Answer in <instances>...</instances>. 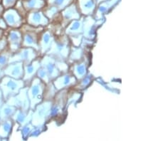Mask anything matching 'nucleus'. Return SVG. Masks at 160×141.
Instances as JSON below:
<instances>
[{
  "label": "nucleus",
  "mask_w": 160,
  "mask_h": 141,
  "mask_svg": "<svg viewBox=\"0 0 160 141\" xmlns=\"http://www.w3.org/2000/svg\"><path fill=\"white\" fill-rule=\"evenodd\" d=\"M25 86L26 84L22 79H15L7 76L0 79V89L4 101L17 94Z\"/></svg>",
  "instance_id": "1"
},
{
  "label": "nucleus",
  "mask_w": 160,
  "mask_h": 141,
  "mask_svg": "<svg viewBox=\"0 0 160 141\" xmlns=\"http://www.w3.org/2000/svg\"><path fill=\"white\" fill-rule=\"evenodd\" d=\"M45 83L36 76L27 86V95L30 102V108L35 107L42 102L45 91Z\"/></svg>",
  "instance_id": "2"
},
{
  "label": "nucleus",
  "mask_w": 160,
  "mask_h": 141,
  "mask_svg": "<svg viewBox=\"0 0 160 141\" xmlns=\"http://www.w3.org/2000/svg\"><path fill=\"white\" fill-rule=\"evenodd\" d=\"M37 51L33 48L22 47L16 52L12 53L9 58V63L22 62L24 63V65H26L37 58Z\"/></svg>",
  "instance_id": "3"
},
{
  "label": "nucleus",
  "mask_w": 160,
  "mask_h": 141,
  "mask_svg": "<svg viewBox=\"0 0 160 141\" xmlns=\"http://www.w3.org/2000/svg\"><path fill=\"white\" fill-rule=\"evenodd\" d=\"M11 106L16 107L17 109L24 110V111H28L30 108V102L29 99L28 98L27 95V86H25L15 96L11 97L7 99L6 101Z\"/></svg>",
  "instance_id": "4"
},
{
  "label": "nucleus",
  "mask_w": 160,
  "mask_h": 141,
  "mask_svg": "<svg viewBox=\"0 0 160 141\" xmlns=\"http://www.w3.org/2000/svg\"><path fill=\"white\" fill-rule=\"evenodd\" d=\"M8 42V49L13 53L22 48V32L17 29L10 30L6 37Z\"/></svg>",
  "instance_id": "5"
},
{
  "label": "nucleus",
  "mask_w": 160,
  "mask_h": 141,
  "mask_svg": "<svg viewBox=\"0 0 160 141\" xmlns=\"http://www.w3.org/2000/svg\"><path fill=\"white\" fill-rule=\"evenodd\" d=\"M41 67V61L36 58L30 63L24 65V76L22 80L24 81L26 86L31 83L33 78L37 76L38 69Z\"/></svg>",
  "instance_id": "6"
},
{
  "label": "nucleus",
  "mask_w": 160,
  "mask_h": 141,
  "mask_svg": "<svg viewBox=\"0 0 160 141\" xmlns=\"http://www.w3.org/2000/svg\"><path fill=\"white\" fill-rule=\"evenodd\" d=\"M2 71L4 76L15 79H22L24 76V63L22 62L9 63Z\"/></svg>",
  "instance_id": "7"
},
{
  "label": "nucleus",
  "mask_w": 160,
  "mask_h": 141,
  "mask_svg": "<svg viewBox=\"0 0 160 141\" xmlns=\"http://www.w3.org/2000/svg\"><path fill=\"white\" fill-rule=\"evenodd\" d=\"M22 32V47L32 48L36 51H39L38 34L35 31H24Z\"/></svg>",
  "instance_id": "8"
},
{
  "label": "nucleus",
  "mask_w": 160,
  "mask_h": 141,
  "mask_svg": "<svg viewBox=\"0 0 160 141\" xmlns=\"http://www.w3.org/2000/svg\"><path fill=\"white\" fill-rule=\"evenodd\" d=\"M41 61V68L44 71V72L47 75L49 81L51 79L55 78L59 75V71H58L56 65L54 63V61L49 57L45 56Z\"/></svg>",
  "instance_id": "9"
},
{
  "label": "nucleus",
  "mask_w": 160,
  "mask_h": 141,
  "mask_svg": "<svg viewBox=\"0 0 160 141\" xmlns=\"http://www.w3.org/2000/svg\"><path fill=\"white\" fill-rule=\"evenodd\" d=\"M53 37L49 32H45L38 38V47L39 51L42 53H44L50 49L52 47Z\"/></svg>",
  "instance_id": "10"
},
{
  "label": "nucleus",
  "mask_w": 160,
  "mask_h": 141,
  "mask_svg": "<svg viewBox=\"0 0 160 141\" xmlns=\"http://www.w3.org/2000/svg\"><path fill=\"white\" fill-rule=\"evenodd\" d=\"M33 114V110L29 109L28 111L17 109V111L13 115L12 119L13 121H16L21 125H24L27 123H29V120L32 119Z\"/></svg>",
  "instance_id": "11"
},
{
  "label": "nucleus",
  "mask_w": 160,
  "mask_h": 141,
  "mask_svg": "<svg viewBox=\"0 0 160 141\" xmlns=\"http://www.w3.org/2000/svg\"><path fill=\"white\" fill-rule=\"evenodd\" d=\"M17 14L14 12H10L4 15V21L7 26L13 29H17L22 25V19Z\"/></svg>",
  "instance_id": "12"
},
{
  "label": "nucleus",
  "mask_w": 160,
  "mask_h": 141,
  "mask_svg": "<svg viewBox=\"0 0 160 141\" xmlns=\"http://www.w3.org/2000/svg\"><path fill=\"white\" fill-rule=\"evenodd\" d=\"M16 107L11 106L6 102H4L0 109V120H4L12 118L13 115L17 111Z\"/></svg>",
  "instance_id": "13"
},
{
  "label": "nucleus",
  "mask_w": 160,
  "mask_h": 141,
  "mask_svg": "<svg viewBox=\"0 0 160 141\" xmlns=\"http://www.w3.org/2000/svg\"><path fill=\"white\" fill-rule=\"evenodd\" d=\"M68 42L66 40H62L61 42H58V43H54L53 45L52 53H56L60 54L61 58H66L68 54Z\"/></svg>",
  "instance_id": "14"
},
{
  "label": "nucleus",
  "mask_w": 160,
  "mask_h": 141,
  "mask_svg": "<svg viewBox=\"0 0 160 141\" xmlns=\"http://www.w3.org/2000/svg\"><path fill=\"white\" fill-rule=\"evenodd\" d=\"M75 81H76V79L73 76L67 74V75H64L58 78L54 82V84H55L56 88L61 89L74 83Z\"/></svg>",
  "instance_id": "15"
},
{
  "label": "nucleus",
  "mask_w": 160,
  "mask_h": 141,
  "mask_svg": "<svg viewBox=\"0 0 160 141\" xmlns=\"http://www.w3.org/2000/svg\"><path fill=\"white\" fill-rule=\"evenodd\" d=\"M13 126V120L12 118L0 120V138H7Z\"/></svg>",
  "instance_id": "16"
},
{
  "label": "nucleus",
  "mask_w": 160,
  "mask_h": 141,
  "mask_svg": "<svg viewBox=\"0 0 160 141\" xmlns=\"http://www.w3.org/2000/svg\"><path fill=\"white\" fill-rule=\"evenodd\" d=\"M12 53L9 49H7L0 53V70H3L9 63V58Z\"/></svg>",
  "instance_id": "17"
},
{
  "label": "nucleus",
  "mask_w": 160,
  "mask_h": 141,
  "mask_svg": "<svg viewBox=\"0 0 160 141\" xmlns=\"http://www.w3.org/2000/svg\"><path fill=\"white\" fill-rule=\"evenodd\" d=\"M74 75L77 78L81 79L86 76V66L84 63H78L74 66L73 68Z\"/></svg>",
  "instance_id": "18"
},
{
  "label": "nucleus",
  "mask_w": 160,
  "mask_h": 141,
  "mask_svg": "<svg viewBox=\"0 0 160 141\" xmlns=\"http://www.w3.org/2000/svg\"><path fill=\"white\" fill-rule=\"evenodd\" d=\"M28 23L29 25L33 26V27H37V26L45 24L46 22H45L44 20H43L41 15L38 14H33L29 17Z\"/></svg>",
  "instance_id": "19"
},
{
  "label": "nucleus",
  "mask_w": 160,
  "mask_h": 141,
  "mask_svg": "<svg viewBox=\"0 0 160 141\" xmlns=\"http://www.w3.org/2000/svg\"><path fill=\"white\" fill-rule=\"evenodd\" d=\"M81 23L78 22L73 23L66 31L67 34L71 35V37H76V35L81 34Z\"/></svg>",
  "instance_id": "20"
},
{
  "label": "nucleus",
  "mask_w": 160,
  "mask_h": 141,
  "mask_svg": "<svg viewBox=\"0 0 160 141\" xmlns=\"http://www.w3.org/2000/svg\"><path fill=\"white\" fill-rule=\"evenodd\" d=\"M8 49V42H7L6 37L0 38V53L5 50Z\"/></svg>",
  "instance_id": "21"
},
{
  "label": "nucleus",
  "mask_w": 160,
  "mask_h": 141,
  "mask_svg": "<svg viewBox=\"0 0 160 141\" xmlns=\"http://www.w3.org/2000/svg\"><path fill=\"white\" fill-rule=\"evenodd\" d=\"M82 56V51L81 49H76L73 51V53H72L71 57L72 58H74V60H77L78 58H81Z\"/></svg>",
  "instance_id": "22"
},
{
  "label": "nucleus",
  "mask_w": 160,
  "mask_h": 141,
  "mask_svg": "<svg viewBox=\"0 0 160 141\" xmlns=\"http://www.w3.org/2000/svg\"><path fill=\"white\" fill-rule=\"evenodd\" d=\"M7 26L6 22L4 21V19H0V29L2 30H6L7 29Z\"/></svg>",
  "instance_id": "23"
},
{
  "label": "nucleus",
  "mask_w": 160,
  "mask_h": 141,
  "mask_svg": "<svg viewBox=\"0 0 160 141\" xmlns=\"http://www.w3.org/2000/svg\"><path fill=\"white\" fill-rule=\"evenodd\" d=\"M4 31L0 29V38H2L4 37Z\"/></svg>",
  "instance_id": "24"
},
{
  "label": "nucleus",
  "mask_w": 160,
  "mask_h": 141,
  "mask_svg": "<svg viewBox=\"0 0 160 141\" xmlns=\"http://www.w3.org/2000/svg\"><path fill=\"white\" fill-rule=\"evenodd\" d=\"M4 101L3 99H0V109H1V107L2 106V104L4 103Z\"/></svg>",
  "instance_id": "25"
},
{
  "label": "nucleus",
  "mask_w": 160,
  "mask_h": 141,
  "mask_svg": "<svg viewBox=\"0 0 160 141\" xmlns=\"http://www.w3.org/2000/svg\"><path fill=\"white\" fill-rule=\"evenodd\" d=\"M0 99H3V97H2V93L1 89H0Z\"/></svg>",
  "instance_id": "26"
},
{
  "label": "nucleus",
  "mask_w": 160,
  "mask_h": 141,
  "mask_svg": "<svg viewBox=\"0 0 160 141\" xmlns=\"http://www.w3.org/2000/svg\"><path fill=\"white\" fill-rule=\"evenodd\" d=\"M0 13H1V9H0Z\"/></svg>",
  "instance_id": "27"
}]
</instances>
